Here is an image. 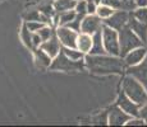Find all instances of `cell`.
<instances>
[{
  "instance_id": "obj_28",
  "label": "cell",
  "mask_w": 147,
  "mask_h": 127,
  "mask_svg": "<svg viewBox=\"0 0 147 127\" xmlns=\"http://www.w3.org/2000/svg\"><path fill=\"white\" fill-rule=\"evenodd\" d=\"M76 12L78 14H87V1H84V0H80V3H77V5H76Z\"/></svg>"
},
{
  "instance_id": "obj_7",
  "label": "cell",
  "mask_w": 147,
  "mask_h": 127,
  "mask_svg": "<svg viewBox=\"0 0 147 127\" xmlns=\"http://www.w3.org/2000/svg\"><path fill=\"white\" fill-rule=\"evenodd\" d=\"M56 36H58L60 43H63L65 47H70V49L77 47L78 35L76 33L74 29L67 27V25H60L58 28V31H56Z\"/></svg>"
},
{
  "instance_id": "obj_5",
  "label": "cell",
  "mask_w": 147,
  "mask_h": 127,
  "mask_svg": "<svg viewBox=\"0 0 147 127\" xmlns=\"http://www.w3.org/2000/svg\"><path fill=\"white\" fill-rule=\"evenodd\" d=\"M84 64L82 63V60H78V61L70 60L65 53L61 51L60 55L56 56L55 60L53 61L50 69L51 70H60V71H78V70L83 69Z\"/></svg>"
},
{
  "instance_id": "obj_30",
  "label": "cell",
  "mask_w": 147,
  "mask_h": 127,
  "mask_svg": "<svg viewBox=\"0 0 147 127\" xmlns=\"http://www.w3.org/2000/svg\"><path fill=\"white\" fill-rule=\"evenodd\" d=\"M96 9H97V4L92 0H88L87 1V12H88V14H95Z\"/></svg>"
},
{
  "instance_id": "obj_1",
  "label": "cell",
  "mask_w": 147,
  "mask_h": 127,
  "mask_svg": "<svg viewBox=\"0 0 147 127\" xmlns=\"http://www.w3.org/2000/svg\"><path fill=\"white\" fill-rule=\"evenodd\" d=\"M86 66L95 74H121L125 69L123 57L113 55H88L84 59Z\"/></svg>"
},
{
  "instance_id": "obj_3",
  "label": "cell",
  "mask_w": 147,
  "mask_h": 127,
  "mask_svg": "<svg viewBox=\"0 0 147 127\" xmlns=\"http://www.w3.org/2000/svg\"><path fill=\"white\" fill-rule=\"evenodd\" d=\"M119 32V43H120V57H124L129 51L137 49L141 46H146L143 43V41L138 37L134 33V31L132 29L129 25L121 28Z\"/></svg>"
},
{
  "instance_id": "obj_33",
  "label": "cell",
  "mask_w": 147,
  "mask_h": 127,
  "mask_svg": "<svg viewBox=\"0 0 147 127\" xmlns=\"http://www.w3.org/2000/svg\"><path fill=\"white\" fill-rule=\"evenodd\" d=\"M32 42H33V46H38V45H41L42 43V39L40 37V35H33L32 36Z\"/></svg>"
},
{
  "instance_id": "obj_6",
  "label": "cell",
  "mask_w": 147,
  "mask_h": 127,
  "mask_svg": "<svg viewBox=\"0 0 147 127\" xmlns=\"http://www.w3.org/2000/svg\"><path fill=\"white\" fill-rule=\"evenodd\" d=\"M129 19H131V12L125 9H118V12H114L110 18L104 21V24L109 25V27L114 28L117 31H120L121 28L127 27L129 24Z\"/></svg>"
},
{
  "instance_id": "obj_10",
  "label": "cell",
  "mask_w": 147,
  "mask_h": 127,
  "mask_svg": "<svg viewBox=\"0 0 147 127\" xmlns=\"http://www.w3.org/2000/svg\"><path fill=\"white\" fill-rule=\"evenodd\" d=\"M132 118L131 114L125 113L119 106H114L109 111V125L110 126H123L127 125L129 120Z\"/></svg>"
},
{
  "instance_id": "obj_9",
  "label": "cell",
  "mask_w": 147,
  "mask_h": 127,
  "mask_svg": "<svg viewBox=\"0 0 147 127\" xmlns=\"http://www.w3.org/2000/svg\"><path fill=\"white\" fill-rule=\"evenodd\" d=\"M100 19H101L100 17L94 15V14L84 15V18L82 19V23H81V32L88 33V35H95L97 31H100L102 28Z\"/></svg>"
},
{
  "instance_id": "obj_4",
  "label": "cell",
  "mask_w": 147,
  "mask_h": 127,
  "mask_svg": "<svg viewBox=\"0 0 147 127\" xmlns=\"http://www.w3.org/2000/svg\"><path fill=\"white\" fill-rule=\"evenodd\" d=\"M102 41L105 46L106 53L113 56H120V43H119V32L109 25H102Z\"/></svg>"
},
{
  "instance_id": "obj_11",
  "label": "cell",
  "mask_w": 147,
  "mask_h": 127,
  "mask_svg": "<svg viewBox=\"0 0 147 127\" xmlns=\"http://www.w3.org/2000/svg\"><path fill=\"white\" fill-rule=\"evenodd\" d=\"M146 56H147V47L141 46V47H137V49L129 51L123 57V60L125 63L127 67H129V66H134V65L141 64L146 59Z\"/></svg>"
},
{
  "instance_id": "obj_14",
  "label": "cell",
  "mask_w": 147,
  "mask_h": 127,
  "mask_svg": "<svg viewBox=\"0 0 147 127\" xmlns=\"http://www.w3.org/2000/svg\"><path fill=\"white\" fill-rule=\"evenodd\" d=\"M41 49L46 53H49L51 57H56L60 51V43H59V38L55 36H51L47 41H44L41 43Z\"/></svg>"
},
{
  "instance_id": "obj_23",
  "label": "cell",
  "mask_w": 147,
  "mask_h": 127,
  "mask_svg": "<svg viewBox=\"0 0 147 127\" xmlns=\"http://www.w3.org/2000/svg\"><path fill=\"white\" fill-rule=\"evenodd\" d=\"M21 37H22V41L24 42L27 47H32L33 46V42H32V36H31V31L28 29V27L26 24H23L22 27V32H21Z\"/></svg>"
},
{
  "instance_id": "obj_35",
  "label": "cell",
  "mask_w": 147,
  "mask_h": 127,
  "mask_svg": "<svg viewBox=\"0 0 147 127\" xmlns=\"http://www.w3.org/2000/svg\"><path fill=\"white\" fill-rule=\"evenodd\" d=\"M92 1H95V3H96V4H97V5H98V4H100V3H101V0H92Z\"/></svg>"
},
{
  "instance_id": "obj_19",
  "label": "cell",
  "mask_w": 147,
  "mask_h": 127,
  "mask_svg": "<svg viewBox=\"0 0 147 127\" xmlns=\"http://www.w3.org/2000/svg\"><path fill=\"white\" fill-rule=\"evenodd\" d=\"M114 12H115L114 8H111V7H109V5L100 3V4L97 5V9H96V15H98L101 19H104V21H105V19L110 18V17L114 14Z\"/></svg>"
},
{
  "instance_id": "obj_18",
  "label": "cell",
  "mask_w": 147,
  "mask_h": 127,
  "mask_svg": "<svg viewBox=\"0 0 147 127\" xmlns=\"http://www.w3.org/2000/svg\"><path fill=\"white\" fill-rule=\"evenodd\" d=\"M35 60L37 66L40 67H47L50 66V61H51V56L49 53H46L44 50H36L35 52Z\"/></svg>"
},
{
  "instance_id": "obj_31",
  "label": "cell",
  "mask_w": 147,
  "mask_h": 127,
  "mask_svg": "<svg viewBox=\"0 0 147 127\" xmlns=\"http://www.w3.org/2000/svg\"><path fill=\"white\" fill-rule=\"evenodd\" d=\"M123 5H124L123 9H125V10H131V9H134L136 8L134 0H123Z\"/></svg>"
},
{
  "instance_id": "obj_20",
  "label": "cell",
  "mask_w": 147,
  "mask_h": 127,
  "mask_svg": "<svg viewBox=\"0 0 147 127\" xmlns=\"http://www.w3.org/2000/svg\"><path fill=\"white\" fill-rule=\"evenodd\" d=\"M76 15H77V12H73V10L61 12V13H59V17L56 18V23H59L60 25H67L76 18Z\"/></svg>"
},
{
  "instance_id": "obj_16",
  "label": "cell",
  "mask_w": 147,
  "mask_h": 127,
  "mask_svg": "<svg viewBox=\"0 0 147 127\" xmlns=\"http://www.w3.org/2000/svg\"><path fill=\"white\" fill-rule=\"evenodd\" d=\"M94 37V45H92V49H91V55H105L106 50L105 46H104V41H102V32L97 31L95 35H92Z\"/></svg>"
},
{
  "instance_id": "obj_26",
  "label": "cell",
  "mask_w": 147,
  "mask_h": 127,
  "mask_svg": "<svg viewBox=\"0 0 147 127\" xmlns=\"http://www.w3.org/2000/svg\"><path fill=\"white\" fill-rule=\"evenodd\" d=\"M102 4H106L109 7L114 8L115 10L117 9H123L124 5H123V0H101Z\"/></svg>"
},
{
  "instance_id": "obj_8",
  "label": "cell",
  "mask_w": 147,
  "mask_h": 127,
  "mask_svg": "<svg viewBox=\"0 0 147 127\" xmlns=\"http://www.w3.org/2000/svg\"><path fill=\"white\" fill-rule=\"evenodd\" d=\"M117 104L123 109L125 113L131 114L132 117H140V109L141 107L138 106L136 102H133L128 95L124 92H121L119 95H118L117 99Z\"/></svg>"
},
{
  "instance_id": "obj_24",
  "label": "cell",
  "mask_w": 147,
  "mask_h": 127,
  "mask_svg": "<svg viewBox=\"0 0 147 127\" xmlns=\"http://www.w3.org/2000/svg\"><path fill=\"white\" fill-rule=\"evenodd\" d=\"M95 125H109V112H104L102 114H97L94 117Z\"/></svg>"
},
{
  "instance_id": "obj_17",
  "label": "cell",
  "mask_w": 147,
  "mask_h": 127,
  "mask_svg": "<svg viewBox=\"0 0 147 127\" xmlns=\"http://www.w3.org/2000/svg\"><path fill=\"white\" fill-rule=\"evenodd\" d=\"M77 1L76 0H55L54 3V9L56 13L67 12V10H72L73 8H76Z\"/></svg>"
},
{
  "instance_id": "obj_25",
  "label": "cell",
  "mask_w": 147,
  "mask_h": 127,
  "mask_svg": "<svg viewBox=\"0 0 147 127\" xmlns=\"http://www.w3.org/2000/svg\"><path fill=\"white\" fill-rule=\"evenodd\" d=\"M37 33L40 35L42 42H44V41H47V39L53 36V29L51 28H49V27H42L41 29L37 31Z\"/></svg>"
},
{
  "instance_id": "obj_2",
  "label": "cell",
  "mask_w": 147,
  "mask_h": 127,
  "mask_svg": "<svg viewBox=\"0 0 147 127\" xmlns=\"http://www.w3.org/2000/svg\"><path fill=\"white\" fill-rule=\"evenodd\" d=\"M121 90H123L132 100L136 102L140 107L145 106L147 103V89L145 88V85H143L140 80H137V79L134 78V76L128 74L123 79Z\"/></svg>"
},
{
  "instance_id": "obj_15",
  "label": "cell",
  "mask_w": 147,
  "mask_h": 127,
  "mask_svg": "<svg viewBox=\"0 0 147 127\" xmlns=\"http://www.w3.org/2000/svg\"><path fill=\"white\" fill-rule=\"evenodd\" d=\"M92 45H94V37L92 35H88V33H83L78 35L77 38V49L82 51L83 53H90L92 49Z\"/></svg>"
},
{
  "instance_id": "obj_22",
  "label": "cell",
  "mask_w": 147,
  "mask_h": 127,
  "mask_svg": "<svg viewBox=\"0 0 147 127\" xmlns=\"http://www.w3.org/2000/svg\"><path fill=\"white\" fill-rule=\"evenodd\" d=\"M132 15H133L136 19H138V21L147 23V7H137V8H134L133 12H132Z\"/></svg>"
},
{
  "instance_id": "obj_29",
  "label": "cell",
  "mask_w": 147,
  "mask_h": 127,
  "mask_svg": "<svg viewBox=\"0 0 147 127\" xmlns=\"http://www.w3.org/2000/svg\"><path fill=\"white\" fill-rule=\"evenodd\" d=\"M143 125H146V123L141 117H132L127 122V126H143Z\"/></svg>"
},
{
  "instance_id": "obj_27",
  "label": "cell",
  "mask_w": 147,
  "mask_h": 127,
  "mask_svg": "<svg viewBox=\"0 0 147 127\" xmlns=\"http://www.w3.org/2000/svg\"><path fill=\"white\" fill-rule=\"evenodd\" d=\"M26 25L28 27V29L31 31V32H36V31H38V29H41L42 27H45L44 23L40 21H28Z\"/></svg>"
},
{
  "instance_id": "obj_34",
  "label": "cell",
  "mask_w": 147,
  "mask_h": 127,
  "mask_svg": "<svg viewBox=\"0 0 147 127\" xmlns=\"http://www.w3.org/2000/svg\"><path fill=\"white\" fill-rule=\"evenodd\" d=\"M136 8L137 7H147V0H134Z\"/></svg>"
},
{
  "instance_id": "obj_13",
  "label": "cell",
  "mask_w": 147,
  "mask_h": 127,
  "mask_svg": "<svg viewBox=\"0 0 147 127\" xmlns=\"http://www.w3.org/2000/svg\"><path fill=\"white\" fill-rule=\"evenodd\" d=\"M128 25L134 31L136 35L142 39L143 43L147 46V23L136 19L132 15V12H131V19H129V24Z\"/></svg>"
},
{
  "instance_id": "obj_21",
  "label": "cell",
  "mask_w": 147,
  "mask_h": 127,
  "mask_svg": "<svg viewBox=\"0 0 147 127\" xmlns=\"http://www.w3.org/2000/svg\"><path fill=\"white\" fill-rule=\"evenodd\" d=\"M70 59V60H74V61H78V60H82L83 57V52L80 50H74V49H70V47H65V49L61 50Z\"/></svg>"
},
{
  "instance_id": "obj_32",
  "label": "cell",
  "mask_w": 147,
  "mask_h": 127,
  "mask_svg": "<svg viewBox=\"0 0 147 127\" xmlns=\"http://www.w3.org/2000/svg\"><path fill=\"white\" fill-rule=\"evenodd\" d=\"M140 117L142 118L143 121H145V123L147 125V103L145 104V106L141 107V109H140Z\"/></svg>"
},
{
  "instance_id": "obj_12",
  "label": "cell",
  "mask_w": 147,
  "mask_h": 127,
  "mask_svg": "<svg viewBox=\"0 0 147 127\" xmlns=\"http://www.w3.org/2000/svg\"><path fill=\"white\" fill-rule=\"evenodd\" d=\"M127 72L129 75L134 76L137 80H140L147 89V56L141 64L134 65V66H129Z\"/></svg>"
}]
</instances>
